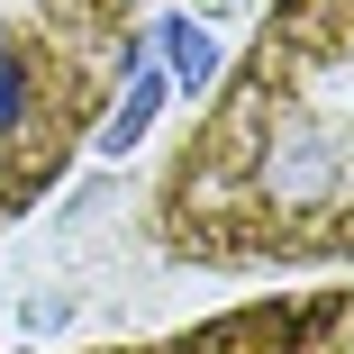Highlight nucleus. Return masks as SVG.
I'll list each match as a JSON object with an SVG mask.
<instances>
[{
	"mask_svg": "<svg viewBox=\"0 0 354 354\" xmlns=\"http://www.w3.org/2000/svg\"><path fill=\"white\" fill-rule=\"evenodd\" d=\"M164 236L200 263L354 254V0H272L164 182Z\"/></svg>",
	"mask_w": 354,
	"mask_h": 354,
	"instance_id": "obj_1",
	"label": "nucleus"
},
{
	"mask_svg": "<svg viewBox=\"0 0 354 354\" xmlns=\"http://www.w3.org/2000/svg\"><path fill=\"white\" fill-rule=\"evenodd\" d=\"M136 55V0H0V227L73 164Z\"/></svg>",
	"mask_w": 354,
	"mask_h": 354,
	"instance_id": "obj_2",
	"label": "nucleus"
},
{
	"mask_svg": "<svg viewBox=\"0 0 354 354\" xmlns=\"http://www.w3.org/2000/svg\"><path fill=\"white\" fill-rule=\"evenodd\" d=\"M155 100H164V82H155V73H136V82H127V100H109V118L91 127V136H100V155H127L136 136L155 127Z\"/></svg>",
	"mask_w": 354,
	"mask_h": 354,
	"instance_id": "obj_3",
	"label": "nucleus"
}]
</instances>
